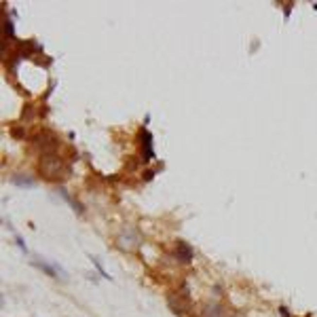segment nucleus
<instances>
[{
  "label": "nucleus",
  "instance_id": "f257e3e1",
  "mask_svg": "<svg viewBox=\"0 0 317 317\" xmlns=\"http://www.w3.org/2000/svg\"><path fill=\"white\" fill-rule=\"evenodd\" d=\"M40 172L45 174L47 180H59V178H64L66 176L68 167L64 165V161L57 157V152H55V155H45L40 158Z\"/></svg>",
  "mask_w": 317,
  "mask_h": 317
},
{
  "label": "nucleus",
  "instance_id": "f03ea898",
  "mask_svg": "<svg viewBox=\"0 0 317 317\" xmlns=\"http://www.w3.org/2000/svg\"><path fill=\"white\" fill-rule=\"evenodd\" d=\"M57 144H59V140H57L55 133H51V131H40V133H36L34 136V146L42 152V157L45 155H55Z\"/></svg>",
  "mask_w": 317,
  "mask_h": 317
},
{
  "label": "nucleus",
  "instance_id": "7ed1b4c3",
  "mask_svg": "<svg viewBox=\"0 0 317 317\" xmlns=\"http://www.w3.org/2000/svg\"><path fill=\"white\" fill-rule=\"evenodd\" d=\"M140 243H142V239H140V235L136 230H125V233H121L117 237V246L123 249V252H133Z\"/></svg>",
  "mask_w": 317,
  "mask_h": 317
},
{
  "label": "nucleus",
  "instance_id": "20e7f679",
  "mask_svg": "<svg viewBox=\"0 0 317 317\" xmlns=\"http://www.w3.org/2000/svg\"><path fill=\"white\" fill-rule=\"evenodd\" d=\"M140 144H142V161H152L155 158V144H152V133L146 127L140 129Z\"/></svg>",
  "mask_w": 317,
  "mask_h": 317
},
{
  "label": "nucleus",
  "instance_id": "39448f33",
  "mask_svg": "<svg viewBox=\"0 0 317 317\" xmlns=\"http://www.w3.org/2000/svg\"><path fill=\"white\" fill-rule=\"evenodd\" d=\"M193 258H194L193 247L186 241H178V246H176V260H180L182 264H191Z\"/></svg>",
  "mask_w": 317,
  "mask_h": 317
},
{
  "label": "nucleus",
  "instance_id": "423d86ee",
  "mask_svg": "<svg viewBox=\"0 0 317 317\" xmlns=\"http://www.w3.org/2000/svg\"><path fill=\"white\" fill-rule=\"evenodd\" d=\"M32 264L36 266V269H40L42 273H45V275L53 277V279H55V277H59V275H57V269H59V271H64L62 266H57V264H51V262H47L45 258H34V260H32Z\"/></svg>",
  "mask_w": 317,
  "mask_h": 317
},
{
  "label": "nucleus",
  "instance_id": "0eeeda50",
  "mask_svg": "<svg viewBox=\"0 0 317 317\" xmlns=\"http://www.w3.org/2000/svg\"><path fill=\"white\" fill-rule=\"evenodd\" d=\"M55 193H57L59 197H62V199L66 201V203H70V205H72V210H74L76 214H83V211H85V210H83V205L78 203V201H74V199H72V194H70L68 191H66L64 186H57V188H55Z\"/></svg>",
  "mask_w": 317,
  "mask_h": 317
},
{
  "label": "nucleus",
  "instance_id": "6e6552de",
  "mask_svg": "<svg viewBox=\"0 0 317 317\" xmlns=\"http://www.w3.org/2000/svg\"><path fill=\"white\" fill-rule=\"evenodd\" d=\"M167 302H169V307H172L174 313H184V311L188 309V302H182L180 294H178V296H176V294H169V296H167Z\"/></svg>",
  "mask_w": 317,
  "mask_h": 317
},
{
  "label": "nucleus",
  "instance_id": "1a4fd4ad",
  "mask_svg": "<svg viewBox=\"0 0 317 317\" xmlns=\"http://www.w3.org/2000/svg\"><path fill=\"white\" fill-rule=\"evenodd\" d=\"M11 182L17 186H21V188H32L34 186V178L32 176H26V174H15L13 178H11Z\"/></svg>",
  "mask_w": 317,
  "mask_h": 317
},
{
  "label": "nucleus",
  "instance_id": "9d476101",
  "mask_svg": "<svg viewBox=\"0 0 317 317\" xmlns=\"http://www.w3.org/2000/svg\"><path fill=\"white\" fill-rule=\"evenodd\" d=\"M224 311L220 304H207V307L203 309V317H222Z\"/></svg>",
  "mask_w": 317,
  "mask_h": 317
},
{
  "label": "nucleus",
  "instance_id": "9b49d317",
  "mask_svg": "<svg viewBox=\"0 0 317 317\" xmlns=\"http://www.w3.org/2000/svg\"><path fill=\"white\" fill-rule=\"evenodd\" d=\"M89 258H91V262H93V266H95V269H97V273H100V275H102L104 279H110V275H108V273H106V269H104V266H102V262L97 260V256H89Z\"/></svg>",
  "mask_w": 317,
  "mask_h": 317
},
{
  "label": "nucleus",
  "instance_id": "f8f14e48",
  "mask_svg": "<svg viewBox=\"0 0 317 317\" xmlns=\"http://www.w3.org/2000/svg\"><path fill=\"white\" fill-rule=\"evenodd\" d=\"M2 32H4V38H13V36H15V32H13V21H11V19H4Z\"/></svg>",
  "mask_w": 317,
  "mask_h": 317
},
{
  "label": "nucleus",
  "instance_id": "ddd939ff",
  "mask_svg": "<svg viewBox=\"0 0 317 317\" xmlns=\"http://www.w3.org/2000/svg\"><path fill=\"white\" fill-rule=\"evenodd\" d=\"M15 241H17V246H19L21 252H23V254H28V247H26V243H23V239H21L19 235H15Z\"/></svg>",
  "mask_w": 317,
  "mask_h": 317
},
{
  "label": "nucleus",
  "instance_id": "4468645a",
  "mask_svg": "<svg viewBox=\"0 0 317 317\" xmlns=\"http://www.w3.org/2000/svg\"><path fill=\"white\" fill-rule=\"evenodd\" d=\"M152 176H155V172H150V169H148V172H146V176H144V180H152Z\"/></svg>",
  "mask_w": 317,
  "mask_h": 317
},
{
  "label": "nucleus",
  "instance_id": "2eb2a0df",
  "mask_svg": "<svg viewBox=\"0 0 317 317\" xmlns=\"http://www.w3.org/2000/svg\"><path fill=\"white\" fill-rule=\"evenodd\" d=\"M290 9H292V2H288V7H285V19L290 17Z\"/></svg>",
  "mask_w": 317,
  "mask_h": 317
}]
</instances>
